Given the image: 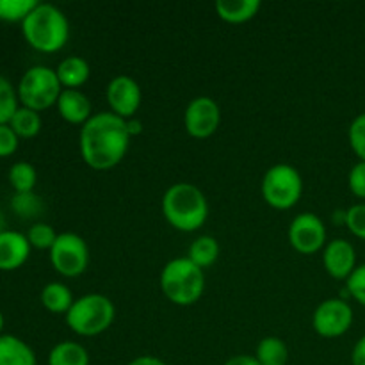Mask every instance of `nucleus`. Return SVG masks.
<instances>
[{"instance_id": "obj_1", "label": "nucleus", "mask_w": 365, "mask_h": 365, "mask_svg": "<svg viewBox=\"0 0 365 365\" xmlns=\"http://www.w3.org/2000/svg\"><path fill=\"white\" fill-rule=\"evenodd\" d=\"M130 139L123 118L110 110L93 114L78 134L81 157L91 170L109 171L125 159Z\"/></svg>"}, {"instance_id": "obj_2", "label": "nucleus", "mask_w": 365, "mask_h": 365, "mask_svg": "<svg viewBox=\"0 0 365 365\" xmlns=\"http://www.w3.org/2000/svg\"><path fill=\"white\" fill-rule=\"evenodd\" d=\"M163 216L175 230L191 234L202 228L209 217V202L198 185L177 182L163 196Z\"/></svg>"}, {"instance_id": "obj_3", "label": "nucleus", "mask_w": 365, "mask_h": 365, "mask_svg": "<svg viewBox=\"0 0 365 365\" xmlns=\"http://www.w3.org/2000/svg\"><path fill=\"white\" fill-rule=\"evenodd\" d=\"M21 34L38 52H59L70 39V21L53 4H38L21 21Z\"/></svg>"}, {"instance_id": "obj_4", "label": "nucleus", "mask_w": 365, "mask_h": 365, "mask_svg": "<svg viewBox=\"0 0 365 365\" xmlns=\"http://www.w3.org/2000/svg\"><path fill=\"white\" fill-rule=\"evenodd\" d=\"M159 284L168 302L178 307H191L205 292V274L187 257H177L163 267Z\"/></svg>"}, {"instance_id": "obj_5", "label": "nucleus", "mask_w": 365, "mask_h": 365, "mask_svg": "<svg viewBox=\"0 0 365 365\" xmlns=\"http://www.w3.org/2000/svg\"><path fill=\"white\" fill-rule=\"evenodd\" d=\"M116 317L113 299L100 292H89L73 302L64 319L68 328L81 337H96L109 330Z\"/></svg>"}, {"instance_id": "obj_6", "label": "nucleus", "mask_w": 365, "mask_h": 365, "mask_svg": "<svg viewBox=\"0 0 365 365\" xmlns=\"http://www.w3.org/2000/svg\"><path fill=\"white\" fill-rule=\"evenodd\" d=\"M16 91L21 106L41 113L48 107L57 106V100L63 93V86H61L53 68L36 64L21 75Z\"/></svg>"}, {"instance_id": "obj_7", "label": "nucleus", "mask_w": 365, "mask_h": 365, "mask_svg": "<svg viewBox=\"0 0 365 365\" xmlns=\"http://www.w3.org/2000/svg\"><path fill=\"white\" fill-rule=\"evenodd\" d=\"M264 202L277 210H289L302 200L303 178L292 164H274L264 173L260 184Z\"/></svg>"}, {"instance_id": "obj_8", "label": "nucleus", "mask_w": 365, "mask_h": 365, "mask_svg": "<svg viewBox=\"0 0 365 365\" xmlns=\"http://www.w3.org/2000/svg\"><path fill=\"white\" fill-rule=\"evenodd\" d=\"M48 255L50 264L61 277L78 278L89 266L88 242L75 232H63L57 235Z\"/></svg>"}, {"instance_id": "obj_9", "label": "nucleus", "mask_w": 365, "mask_h": 365, "mask_svg": "<svg viewBox=\"0 0 365 365\" xmlns=\"http://www.w3.org/2000/svg\"><path fill=\"white\" fill-rule=\"evenodd\" d=\"M353 324V309L344 298H328L316 307L312 328L319 337L337 339L348 334Z\"/></svg>"}, {"instance_id": "obj_10", "label": "nucleus", "mask_w": 365, "mask_h": 365, "mask_svg": "<svg viewBox=\"0 0 365 365\" xmlns=\"http://www.w3.org/2000/svg\"><path fill=\"white\" fill-rule=\"evenodd\" d=\"M289 242L302 255H314L327 246L328 232L323 220L314 212H302L289 225Z\"/></svg>"}, {"instance_id": "obj_11", "label": "nucleus", "mask_w": 365, "mask_h": 365, "mask_svg": "<svg viewBox=\"0 0 365 365\" xmlns=\"http://www.w3.org/2000/svg\"><path fill=\"white\" fill-rule=\"evenodd\" d=\"M221 123V109L210 96H196L184 110V128L191 138L209 139Z\"/></svg>"}, {"instance_id": "obj_12", "label": "nucleus", "mask_w": 365, "mask_h": 365, "mask_svg": "<svg viewBox=\"0 0 365 365\" xmlns=\"http://www.w3.org/2000/svg\"><path fill=\"white\" fill-rule=\"evenodd\" d=\"M106 98L110 107V113L123 118V120H128V118H134L141 107V86L135 78L128 77V75H118L107 84Z\"/></svg>"}, {"instance_id": "obj_13", "label": "nucleus", "mask_w": 365, "mask_h": 365, "mask_svg": "<svg viewBox=\"0 0 365 365\" xmlns=\"http://www.w3.org/2000/svg\"><path fill=\"white\" fill-rule=\"evenodd\" d=\"M323 266L335 280H348L356 269V250L346 239H334L323 250Z\"/></svg>"}, {"instance_id": "obj_14", "label": "nucleus", "mask_w": 365, "mask_h": 365, "mask_svg": "<svg viewBox=\"0 0 365 365\" xmlns=\"http://www.w3.org/2000/svg\"><path fill=\"white\" fill-rule=\"evenodd\" d=\"M27 235L16 230L0 232V271H14L24 266L31 255Z\"/></svg>"}, {"instance_id": "obj_15", "label": "nucleus", "mask_w": 365, "mask_h": 365, "mask_svg": "<svg viewBox=\"0 0 365 365\" xmlns=\"http://www.w3.org/2000/svg\"><path fill=\"white\" fill-rule=\"evenodd\" d=\"M56 107L61 118L71 125H81L82 127L93 116L91 100L81 89H63Z\"/></svg>"}, {"instance_id": "obj_16", "label": "nucleus", "mask_w": 365, "mask_h": 365, "mask_svg": "<svg viewBox=\"0 0 365 365\" xmlns=\"http://www.w3.org/2000/svg\"><path fill=\"white\" fill-rule=\"evenodd\" d=\"M36 353L24 339L11 334L0 335V365H36Z\"/></svg>"}, {"instance_id": "obj_17", "label": "nucleus", "mask_w": 365, "mask_h": 365, "mask_svg": "<svg viewBox=\"0 0 365 365\" xmlns=\"http://www.w3.org/2000/svg\"><path fill=\"white\" fill-rule=\"evenodd\" d=\"M216 13L223 21L232 25L246 24L260 13V0H217Z\"/></svg>"}, {"instance_id": "obj_18", "label": "nucleus", "mask_w": 365, "mask_h": 365, "mask_svg": "<svg viewBox=\"0 0 365 365\" xmlns=\"http://www.w3.org/2000/svg\"><path fill=\"white\" fill-rule=\"evenodd\" d=\"M56 73L63 89H81L89 81L91 68L84 57L70 56L57 64Z\"/></svg>"}, {"instance_id": "obj_19", "label": "nucleus", "mask_w": 365, "mask_h": 365, "mask_svg": "<svg viewBox=\"0 0 365 365\" xmlns=\"http://www.w3.org/2000/svg\"><path fill=\"white\" fill-rule=\"evenodd\" d=\"M39 299H41V305L48 312L64 314V316H66V312L71 309V305L75 302L73 292L63 282H50V284H46L41 289Z\"/></svg>"}, {"instance_id": "obj_20", "label": "nucleus", "mask_w": 365, "mask_h": 365, "mask_svg": "<svg viewBox=\"0 0 365 365\" xmlns=\"http://www.w3.org/2000/svg\"><path fill=\"white\" fill-rule=\"evenodd\" d=\"M48 365H89V353L78 342H57L48 353Z\"/></svg>"}, {"instance_id": "obj_21", "label": "nucleus", "mask_w": 365, "mask_h": 365, "mask_svg": "<svg viewBox=\"0 0 365 365\" xmlns=\"http://www.w3.org/2000/svg\"><path fill=\"white\" fill-rule=\"evenodd\" d=\"M220 242L212 235H198L189 246L187 259L198 267L205 269V267L216 264V260L220 259Z\"/></svg>"}, {"instance_id": "obj_22", "label": "nucleus", "mask_w": 365, "mask_h": 365, "mask_svg": "<svg viewBox=\"0 0 365 365\" xmlns=\"http://www.w3.org/2000/svg\"><path fill=\"white\" fill-rule=\"evenodd\" d=\"M255 359L260 365H287L289 362V348L284 339L264 337L255 349Z\"/></svg>"}, {"instance_id": "obj_23", "label": "nucleus", "mask_w": 365, "mask_h": 365, "mask_svg": "<svg viewBox=\"0 0 365 365\" xmlns=\"http://www.w3.org/2000/svg\"><path fill=\"white\" fill-rule=\"evenodd\" d=\"M9 127L16 132V135L20 139L36 138V135L41 132V127H43L41 114H39L38 110L20 106L16 109V113L13 114V118H11Z\"/></svg>"}, {"instance_id": "obj_24", "label": "nucleus", "mask_w": 365, "mask_h": 365, "mask_svg": "<svg viewBox=\"0 0 365 365\" xmlns=\"http://www.w3.org/2000/svg\"><path fill=\"white\" fill-rule=\"evenodd\" d=\"M11 209L16 216L24 217V220H34V217L41 216L45 210V202L41 196L34 191L29 192H14L11 198Z\"/></svg>"}, {"instance_id": "obj_25", "label": "nucleus", "mask_w": 365, "mask_h": 365, "mask_svg": "<svg viewBox=\"0 0 365 365\" xmlns=\"http://www.w3.org/2000/svg\"><path fill=\"white\" fill-rule=\"evenodd\" d=\"M9 184L13 185L14 192H29L34 191V185L38 182V171H36L34 164L27 163V160H18L9 168Z\"/></svg>"}, {"instance_id": "obj_26", "label": "nucleus", "mask_w": 365, "mask_h": 365, "mask_svg": "<svg viewBox=\"0 0 365 365\" xmlns=\"http://www.w3.org/2000/svg\"><path fill=\"white\" fill-rule=\"evenodd\" d=\"M20 107L18 91L6 75L0 73V125L9 123L13 114Z\"/></svg>"}, {"instance_id": "obj_27", "label": "nucleus", "mask_w": 365, "mask_h": 365, "mask_svg": "<svg viewBox=\"0 0 365 365\" xmlns=\"http://www.w3.org/2000/svg\"><path fill=\"white\" fill-rule=\"evenodd\" d=\"M38 4V0H0V20L21 24Z\"/></svg>"}, {"instance_id": "obj_28", "label": "nucleus", "mask_w": 365, "mask_h": 365, "mask_svg": "<svg viewBox=\"0 0 365 365\" xmlns=\"http://www.w3.org/2000/svg\"><path fill=\"white\" fill-rule=\"evenodd\" d=\"M25 235H27V239H29V242H31L32 248L48 250L50 252V248L53 246V242H56L57 235L59 234L53 230L52 225L38 221V223H34L31 228H29V232Z\"/></svg>"}, {"instance_id": "obj_29", "label": "nucleus", "mask_w": 365, "mask_h": 365, "mask_svg": "<svg viewBox=\"0 0 365 365\" xmlns=\"http://www.w3.org/2000/svg\"><path fill=\"white\" fill-rule=\"evenodd\" d=\"M348 141L355 155L365 163V113L359 114L351 121L348 130Z\"/></svg>"}, {"instance_id": "obj_30", "label": "nucleus", "mask_w": 365, "mask_h": 365, "mask_svg": "<svg viewBox=\"0 0 365 365\" xmlns=\"http://www.w3.org/2000/svg\"><path fill=\"white\" fill-rule=\"evenodd\" d=\"M346 227L355 237L365 241V202L355 203L346 210Z\"/></svg>"}, {"instance_id": "obj_31", "label": "nucleus", "mask_w": 365, "mask_h": 365, "mask_svg": "<svg viewBox=\"0 0 365 365\" xmlns=\"http://www.w3.org/2000/svg\"><path fill=\"white\" fill-rule=\"evenodd\" d=\"M346 292H348L349 298L365 307V264L356 266L351 277L346 280Z\"/></svg>"}, {"instance_id": "obj_32", "label": "nucleus", "mask_w": 365, "mask_h": 365, "mask_svg": "<svg viewBox=\"0 0 365 365\" xmlns=\"http://www.w3.org/2000/svg\"><path fill=\"white\" fill-rule=\"evenodd\" d=\"M348 187L356 198L365 200V163L364 160H359V163L349 170Z\"/></svg>"}, {"instance_id": "obj_33", "label": "nucleus", "mask_w": 365, "mask_h": 365, "mask_svg": "<svg viewBox=\"0 0 365 365\" xmlns=\"http://www.w3.org/2000/svg\"><path fill=\"white\" fill-rule=\"evenodd\" d=\"M20 145V138L16 132L9 127V123L0 125V157L13 155Z\"/></svg>"}, {"instance_id": "obj_34", "label": "nucleus", "mask_w": 365, "mask_h": 365, "mask_svg": "<svg viewBox=\"0 0 365 365\" xmlns=\"http://www.w3.org/2000/svg\"><path fill=\"white\" fill-rule=\"evenodd\" d=\"M351 365H365V335L356 341L351 351Z\"/></svg>"}, {"instance_id": "obj_35", "label": "nucleus", "mask_w": 365, "mask_h": 365, "mask_svg": "<svg viewBox=\"0 0 365 365\" xmlns=\"http://www.w3.org/2000/svg\"><path fill=\"white\" fill-rule=\"evenodd\" d=\"M223 365H260L255 355H235L228 359Z\"/></svg>"}, {"instance_id": "obj_36", "label": "nucleus", "mask_w": 365, "mask_h": 365, "mask_svg": "<svg viewBox=\"0 0 365 365\" xmlns=\"http://www.w3.org/2000/svg\"><path fill=\"white\" fill-rule=\"evenodd\" d=\"M128 365H168L164 360L157 359V356L152 355H143V356H135L134 360H130Z\"/></svg>"}, {"instance_id": "obj_37", "label": "nucleus", "mask_w": 365, "mask_h": 365, "mask_svg": "<svg viewBox=\"0 0 365 365\" xmlns=\"http://www.w3.org/2000/svg\"><path fill=\"white\" fill-rule=\"evenodd\" d=\"M127 121V130H128V135L130 138H135V135H139L143 132V121L138 120V118H128Z\"/></svg>"}, {"instance_id": "obj_38", "label": "nucleus", "mask_w": 365, "mask_h": 365, "mask_svg": "<svg viewBox=\"0 0 365 365\" xmlns=\"http://www.w3.org/2000/svg\"><path fill=\"white\" fill-rule=\"evenodd\" d=\"M7 230V220H6V214L2 212V209H0V232Z\"/></svg>"}, {"instance_id": "obj_39", "label": "nucleus", "mask_w": 365, "mask_h": 365, "mask_svg": "<svg viewBox=\"0 0 365 365\" xmlns=\"http://www.w3.org/2000/svg\"><path fill=\"white\" fill-rule=\"evenodd\" d=\"M4 323H6V321H4V314H2V310H0V335H2V330H4Z\"/></svg>"}]
</instances>
